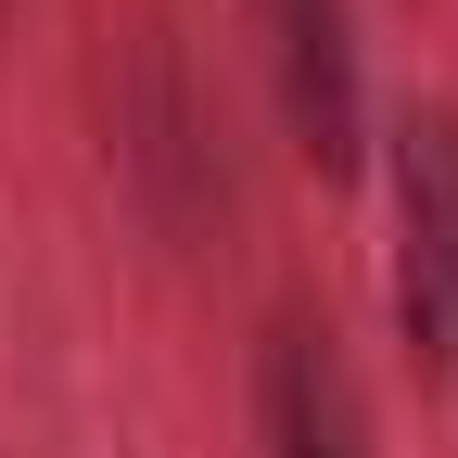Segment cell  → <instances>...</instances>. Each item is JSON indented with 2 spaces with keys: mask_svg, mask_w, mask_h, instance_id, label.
Listing matches in <instances>:
<instances>
[{
  "mask_svg": "<svg viewBox=\"0 0 458 458\" xmlns=\"http://www.w3.org/2000/svg\"><path fill=\"white\" fill-rule=\"evenodd\" d=\"M394 318L420 369H458V114L394 128Z\"/></svg>",
  "mask_w": 458,
  "mask_h": 458,
  "instance_id": "1",
  "label": "cell"
},
{
  "mask_svg": "<svg viewBox=\"0 0 458 458\" xmlns=\"http://www.w3.org/2000/svg\"><path fill=\"white\" fill-rule=\"evenodd\" d=\"M128 179H140V204H153V229H179V242H204V229L229 216V165H216V114H204V89H191V64L179 51H140V77H128Z\"/></svg>",
  "mask_w": 458,
  "mask_h": 458,
  "instance_id": "2",
  "label": "cell"
},
{
  "mask_svg": "<svg viewBox=\"0 0 458 458\" xmlns=\"http://www.w3.org/2000/svg\"><path fill=\"white\" fill-rule=\"evenodd\" d=\"M267 77H280V128L318 179H357L369 153V89H357V26L344 0H267Z\"/></svg>",
  "mask_w": 458,
  "mask_h": 458,
  "instance_id": "3",
  "label": "cell"
},
{
  "mask_svg": "<svg viewBox=\"0 0 458 458\" xmlns=\"http://www.w3.org/2000/svg\"><path fill=\"white\" fill-rule=\"evenodd\" d=\"M255 420H267V458H369L357 445V394H344V369L318 357V331H267Z\"/></svg>",
  "mask_w": 458,
  "mask_h": 458,
  "instance_id": "4",
  "label": "cell"
}]
</instances>
